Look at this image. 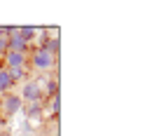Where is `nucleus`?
I'll return each instance as SVG.
<instances>
[{
  "mask_svg": "<svg viewBox=\"0 0 152 136\" xmlns=\"http://www.w3.org/2000/svg\"><path fill=\"white\" fill-rule=\"evenodd\" d=\"M35 33H38V28H33V26H21V28H19V35L26 40L28 45H31V40L35 38Z\"/></svg>",
  "mask_w": 152,
  "mask_h": 136,
  "instance_id": "nucleus-9",
  "label": "nucleus"
},
{
  "mask_svg": "<svg viewBox=\"0 0 152 136\" xmlns=\"http://www.w3.org/2000/svg\"><path fill=\"white\" fill-rule=\"evenodd\" d=\"M5 54H7V38L0 40V57H5Z\"/></svg>",
  "mask_w": 152,
  "mask_h": 136,
  "instance_id": "nucleus-11",
  "label": "nucleus"
},
{
  "mask_svg": "<svg viewBox=\"0 0 152 136\" xmlns=\"http://www.w3.org/2000/svg\"><path fill=\"white\" fill-rule=\"evenodd\" d=\"M21 110H23V115H26V120H28V122H35V120H40V117H42L45 106H42V101H38V103H26Z\"/></svg>",
  "mask_w": 152,
  "mask_h": 136,
  "instance_id": "nucleus-6",
  "label": "nucleus"
},
{
  "mask_svg": "<svg viewBox=\"0 0 152 136\" xmlns=\"http://www.w3.org/2000/svg\"><path fill=\"white\" fill-rule=\"evenodd\" d=\"M2 38H5V33H2V26H0V40H2Z\"/></svg>",
  "mask_w": 152,
  "mask_h": 136,
  "instance_id": "nucleus-12",
  "label": "nucleus"
},
{
  "mask_svg": "<svg viewBox=\"0 0 152 136\" xmlns=\"http://www.w3.org/2000/svg\"><path fill=\"white\" fill-rule=\"evenodd\" d=\"M58 110H61V94L52 96V101H49V113H52V115H58Z\"/></svg>",
  "mask_w": 152,
  "mask_h": 136,
  "instance_id": "nucleus-10",
  "label": "nucleus"
},
{
  "mask_svg": "<svg viewBox=\"0 0 152 136\" xmlns=\"http://www.w3.org/2000/svg\"><path fill=\"white\" fill-rule=\"evenodd\" d=\"M10 71V78H12V82H17V80H28V71L26 68H7Z\"/></svg>",
  "mask_w": 152,
  "mask_h": 136,
  "instance_id": "nucleus-8",
  "label": "nucleus"
},
{
  "mask_svg": "<svg viewBox=\"0 0 152 136\" xmlns=\"http://www.w3.org/2000/svg\"><path fill=\"white\" fill-rule=\"evenodd\" d=\"M12 85H14V82H12V78H10V71H7V68H0V89L7 92Z\"/></svg>",
  "mask_w": 152,
  "mask_h": 136,
  "instance_id": "nucleus-7",
  "label": "nucleus"
},
{
  "mask_svg": "<svg viewBox=\"0 0 152 136\" xmlns=\"http://www.w3.org/2000/svg\"><path fill=\"white\" fill-rule=\"evenodd\" d=\"M0 136H7V132H0Z\"/></svg>",
  "mask_w": 152,
  "mask_h": 136,
  "instance_id": "nucleus-13",
  "label": "nucleus"
},
{
  "mask_svg": "<svg viewBox=\"0 0 152 136\" xmlns=\"http://www.w3.org/2000/svg\"><path fill=\"white\" fill-rule=\"evenodd\" d=\"M2 59H5V63H7L5 68H26V66H28V57H26V54H19V52H7Z\"/></svg>",
  "mask_w": 152,
  "mask_h": 136,
  "instance_id": "nucleus-5",
  "label": "nucleus"
},
{
  "mask_svg": "<svg viewBox=\"0 0 152 136\" xmlns=\"http://www.w3.org/2000/svg\"><path fill=\"white\" fill-rule=\"evenodd\" d=\"M21 101L23 103H38V101H42V89H40V85L35 82V80H26L23 82V87H21Z\"/></svg>",
  "mask_w": 152,
  "mask_h": 136,
  "instance_id": "nucleus-1",
  "label": "nucleus"
},
{
  "mask_svg": "<svg viewBox=\"0 0 152 136\" xmlns=\"http://www.w3.org/2000/svg\"><path fill=\"white\" fill-rule=\"evenodd\" d=\"M54 61H56V59L52 57L47 49H40V47L31 54V63H33V68H38V71H49V68L54 66Z\"/></svg>",
  "mask_w": 152,
  "mask_h": 136,
  "instance_id": "nucleus-2",
  "label": "nucleus"
},
{
  "mask_svg": "<svg viewBox=\"0 0 152 136\" xmlns=\"http://www.w3.org/2000/svg\"><path fill=\"white\" fill-rule=\"evenodd\" d=\"M7 52H19V54H28V42L19 35V28L7 38Z\"/></svg>",
  "mask_w": 152,
  "mask_h": 136,
  "instance_id": "nucleus-4",
  "label": "nucleus"
},
{
  "mask_svg": "<svg viewBox=\"0 0 152 136\" xmlns=\"http://www.w3.org/2000/svg\"><path fill=\"white\" fill-rule=\"evenodd\" d=\"M2 94H5V92H2V89H0V99H2Z\"/></svg>",
  "mask_w": 152,
  "mask_h": 136,
  "instance_id": "nucleus-14",
  "label": "nucleus"
},
{
  "mask_svg": "<svg viewBox=\"0 0 152 136\" xmlns=\"http://www.w3.org/2000/svg\"><path fill=\"white\" fill-rule=\"evenodd\" d=\"M21 108H23V101H21L19 94H2V108H0V110L7 117L21 113Z\"/></svg>",
  "mask_w": 152,
  "mask_h": 136,
  "instance_id": "nucleus-3",
  "label": "nucleus"
}]
</instances>
